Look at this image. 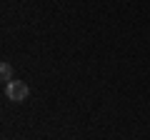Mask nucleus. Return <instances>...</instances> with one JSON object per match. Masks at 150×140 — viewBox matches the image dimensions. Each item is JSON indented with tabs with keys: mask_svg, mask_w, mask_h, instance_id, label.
I'll return each instance as SVG.
<instances>
[{
	"mask_svg": "<svg viewBox=\"0 0 150 140\" xmlns=\"http://www.w3.org/2000/svg\"><path fill=\"white\" fill-rule=\"evenodd\" d=\"M28 95H30V88H28V83H23V80H15V78H13V80L5 85V98L13 100V103H25Z\"/></svg>",
	"mask_w": 150,
	"mask_h": 140,
	"instance_id": "obj_1",
	"label": "nucleus"
},
{
	"mask_svg": "<svg viewBox=\"0 0 150 140\" xmlns=\"http://www.w3.org/2000/svg\"><path fill=\"white\" fill-rule=\"evenodd\" d=\"M0 78H3L5 85L13 80V65H10V63H3V65H0Z\"/></svg>",
	"mask_w": 150,
	"mask_h": 140,
	"instance_id": "obj_2",
	"label": "nucleus"
}]
</instances>
